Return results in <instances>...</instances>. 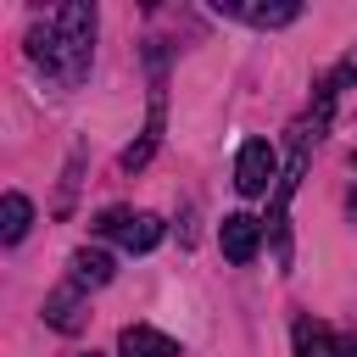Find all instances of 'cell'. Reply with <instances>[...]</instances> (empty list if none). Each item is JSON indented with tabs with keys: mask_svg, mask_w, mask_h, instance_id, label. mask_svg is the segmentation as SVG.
<instances>
[{
	"mask_svg": "<svg viewBox=\"0 0 357 357\" xmlns=\"http://www.w3.org/2000/svg\"><path fill=\"white\" fill-rule=\"evenodd\" d=\"M28 56H33V67H45V78H56L61 89L84 84L89 56H95V6H84V0L56 6V11L28 33Z\"/></svg>",
	"mask_w": 357,
	"mask_h": 357,
	"instance_id": "1",
	"label": "cell"
},
{
	"mask_svg": "<svg viewBox=\"0 0 357 357\" xmlns=\"http://www.w3.org/2000/svg\"><path fill=\"white\" fill-rule=\"evenodd\" d=\"M95 229H100V234H117L123 251H151V245L162 240V218H156V212H123V206H112V212L95 218Z\"/></svg>",
	"mask_w": 357,
	"mask_h": 357,
	"instance_id": "2",
	"label": "cell"
},
{
	"mask_svg": "<svg viewBox=\"0 0 357 357\" xmlns=\"http://www.w3.org/2000/svg\"><path fill=\"white\" fill-rule=\"evenodd\" d=\"M273 178H279L273 145H268V139H245L240 156H234V184H240V195H268Z\"/></svg>",
	"mask_w": 357,
	"mask_h": 357,
	"instance_id": "3",
	"label": "cell"
},
{
	"mask_svg": "<svg viewBox=\"0 0 357 357\" xmlns=\"http://www.w3.org/2000/svg\"><path fill=\"white\" fill-rule=\"evenodd\" d=\"M218 240H223V257H229V262H251L257 245H262V223H257L251 212H229L223 229H218Z\"/></svg>",
	"mask_w": 357,
	"mask_h": 357,
	"instance_id": "4",
	"label": "cell"
},
{
	"mask_svg": "<svg viewBox=\"0 0 357 357\" xmlns=\"http://www.w3.org/2000/svg\"><path fill=\"white\" fill-rule=\"evenodd\" d=\"M117 357H178V340L151 329V324H128L117 335Z\"/></svg>",
	"mask_w": 357,
	"mask_h": 357,
	"instance_id": "5",
	"label": "cell"
},
{
	"mask_svg": "<svg viewBox=\"0 0 357 357\" xmlns=\"http://www.w3.org/2000/svg\"><path fill=\"white\" fill-rule=\"evenodd\" d=\"M218 11H229V17L251 22V28H284V22H296V17H301V6H296V0H284V6H240V0H218Z\"/></svg>",
	"mask_w": 357,
	"mask_h": 357,
	"instance_id": "6",
	"label": "cell"
},
{
	"mask_svg": "<svg viewBox=\"0 0 357 357\" xmlns=\"http://www.w3.org/2000/svg\"><path fill=\"white\" fill-rule=\"evenodd\" d=\"M156 139H162V95H151V117H145V134H139V145H128V151H123V173H139V167L151 162Z\"/></svg>",
	"mask_w": 357,
	"mask_h": 357,
	"instance_id": "7",
	"label": "cell"
},
{
	"mask_svg": "<svg viewBox=\"0 0 357 357\" xmlns=\"http://www.w3.org/2000/svg\"><path fill=\"white\" fill-rule=\"evenodd\" d=\"M296 357H340V346L318 318H296Z\"/></svg>",
	"mask_w": 357,
	"mask_h": 357,
	"instance_id": "8",
	"label": "cell"
},
{
	"mask_svg": "<svg viewBox=\"0 0 357 357\" xmlns=\"http://www.w3.org/2000/svg\"><path fill=\"white\" fill-rule=\"evenodd\" d=\"M28 223H33V206H28V195H17V190H11V195L0 201V240H6V245H17V240L28 234Z\"/></svg>",
	"mask_w": 357,
	"mask_h": 357,
	"instance_id": "9",
	"label": "cell"
},
{
	"mask_svg": "<svg viewBox=\"0 0 357 357\" xmlns=\"http://www.w3.org/2000/svg\"><path fill=\"white\" fill-rule=\"evenodd\" d=\"M45 318H50L56 329H67V335H73V329L84 324V312H78V284H67V290H56V296L45 301Z\"/></svg>",
	"mask_w": 357,
	"mask_h": 357,
	"instance_id": "10",
	"label": "cell"
},
{
	"mask_svg": "<svg viewBox=\"0 0 357 357\" xmlns=\"http://www.w3.org/2000/svg\"><path fill=\"white\" fill-rule=\"evenodd\" d=\"M106 279H112V257L84 245V251L73 257V284H106Z\"/></svg>",
	"mask_w": 357,
	"mask_h": 357,
	"instance_id": "11",
	"label": "cell"
},
{
	"mask_svg": "<svg viewBox=\"0 0 357 357\" xmlns=\"http://www.w3.org/2000/svg\"><path fill=\"white\" fill-rule=\"evenodd\" d=\"M340 357H357V335H346V340H340Z\"/></svg>",
	"mask_w": 357,
	"mask_h": 357,
	"instance_id": "12",
	"label": "cell"
},
{
	"mask_svg": "<svg viewBox=\"0 0 357 357\" xmlns=\"http://www.w3.org/2000/svg\"><path fill=\"white\" fill-rule=\"evenodd\" d=\"M351 212H357V195H351Z\"/></svg>",
	"mask_w": 357,
	"mask_h": 357,
	"instance_id": "13",
	"label": "cell"
},
{
	"mask_svg": "<svg viewBox=\"0 0 357 357\" xmlns=\"http://www.w3.org/2000/svg\"><path fill=\"white\" fill-rule=\"evenodd\" d=\"M89 357H95V351H89Z\"/></svg>",
	"mask_w": 357,
	"mask_h": 357,
	"instance_id": "14",
	"label": "cell"
}]
</instances>
